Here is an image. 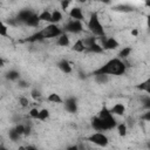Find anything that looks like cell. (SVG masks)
I'll use <instances>...</instances> for the list:
<instances>
[{
    "instance_id": "cell-1",
    "label": "cell",
    "mask_w": 150,
    "mask_h": 150,
    "mask_svg": "<svg viewBox=\"0 0 150 150\" xmlns=\"http://www.w3.org/2000/svg\"><path fill=\"white\" fill-rule=\"evenodd\" d=\"M127 67H128V66L125 64V62H124L123 60H120V59L115 57V59H110V60L107 61L103 66H101V67H98L97 69H95L93 74H94V75L102 74V75H108V76H110V75H116V76H118V75L125 74Z\"/></svg>"
},
{
    "instance_id": "cell-2",
    "label": "cell",
    "mask_w": 150,
    "mask_h": 150,
    "mask_svg": "<svg viewBox=\"0 0 150 150\" xmlns=\"http://www.w3.org/2000/svg\"><path fill=\"white\" fill-rule=\"evenodd\" d=\"M88 29L90 30V33L93 34V36L95 38H104L105 36V32H104V27L103 25L101 23V20L98 18V14L97 12H94L91 13L89 20H88Z\"/></svg>"
},
{
    "instance_id": "cell-3",
    "label": "cell",
    "mask_w": 150,
    "mask_h": 150,
    "mask_svg": "<svg viewBox=\"0 0 150 150\" xmlns=\"http://www.w3.org/2000/svg\"><path fill=\"white\" fill-rule=\"evenodd\" d=\"M97 117L102 120L105 131L111 130V129H114V128L117 125V123H116V120H115L114 115H111L110 110H109L107 107H102V108H101V110H100V112H98Z\"/></svg>"
},
{
    "instance_id": "cell-4",
    "label": "cell",
    "mask_w": 150,
    "mask_h": 150,
    "mask_svg": "<svg viewBox=\"0 0 150 150\" xmlns=\"http://www.w3.org/2000/svg\"><path fill=\"white\" fill-rule=\"evenodd\" d=\"M39 33L41 34L42 39L46 40V39H52V38H59L64 32L60 27H57V25L49 23L46 27H43L41 30H39Z\"/></svg>"
},
{
    "instance_id": "cell-5",
    "label": "cell",
    "mask_w": 150,
    "mask_h": 150,
    "mask_svg": "<svg viewBox=\"0 0 150 150\" xmlns=\"http://www.w3.org/2000/svg\"><path fill=\"white\" fill-rule=\"evenodd\" d=\"M87 141H89L90 143H93L97 146H101V148H105L109 144V139H108L107 135L103 134V132H98V131H95V132L90 134L87 137Z\"/></svg>"
},
{
    "instance_id": "cell-6",
    "label": "cell",
    "mask_w": 150,
    "mask_h": 150,
    "mask_svg": "<svg viewBox=\"0 0 150 150\" xmlns=\"http://www.w3.org/2000/svg\"><path fill=\"white\" fill-rule=\"evenodd\" d=\"M63 30L68 32V33H73V34H79V33L83 32V23L81 21H76V20L70 19L63 26Z\"/></svg>"
},
{
    "instance_id": "cell-7",
    "label": "cell",
    "mask_w": 150,
    "mask_h": 150,
    "mask_svg": "<svg viewBox=\"0 0 150 150\" xmlns=\"http://www.w3.org/2000/svg\"><path fill=\"white\" fill-rule=\"evenodd\" d=\"M103 48V50H115L120 47L118 41L115 38H101V43H100Z\"/></svg>"
},
{
    "instance_id": "cell-8",
    "label": "cell",
    "mask_w": 150,
    "mask_h": 150,
    "mask_svg": "<svg viewBox=\"0 0 150 150\" xmlns=\"http://www.w3.org/2000/svg\"><path fill=\"white\" fill-rule=\"evenodd\" d=\"M69 16H70L71 20H76V21H81V22L84 20V15H83L82 8L79 7V6H74V7L70 8Z\"/></svg>"
},
{
    "instance_id": "cell-9",
    "label": "cell",
    "mask_w": 150,
    "mask_h": 150,
    "mask_svg": "<svg viewBox=\"0 0 150 150\" xmlns=\"http://www.w3.org/2000/svg\"><path fill=\"white\" fill-rule=\"evenodd\" d=\"M34 14V12L32 11V9H28V8H25V9H21L19 13H18V15H16V18H15V20L19 22V23H26V21L32 16Z\"/></svg>"
},
{
    "instance_id": "cell-10",
    "label": "cell",
    "mask_w": 150,
    "mask_h": 150,
    "mask_svg": "<svg viewBox=\"0 0 150 150\" xmlns=\"http://www.w3.org/2000/svg\"><path fill=\"white\" fill-rule=\"evenodd\" d=\"M64 109L70 114L77 112V100L75 97H68L64 101Z\"/></svg>"
},
{
    "instance_id": "cell-11",
    "label": "cell",
    "mask_w": 150,
    "mask_h": 150,
    "mask_svg": "<svg viewBox=\"0 0 150 150\" xmlns=\"http://www.w3.org/2000/svg\"><path fill=\"white\" fill-rule=\"evenodd\" d=\"M109 110H110L111 115L122 116V115H124V112H125V105H124L123 103H115V104L112 105V108L109 109Z\"/></svg>"
},
{
    "instance_id": "cell-12",
    "label": "cell",
    "mask_w": 150,
    "mask_h": 150,
    "mask_svg": "<svg viewBox=\"0 0 150 150\" xmlns=\"http://www.w3.org/2000/svg\"><path fill=\"white\" fill-rule=\"evenodd\" d=\"M57 67H59V69L62 71V73H64V74H70L71 73V70H73V68H71V64L69 63V61H67V60H60L59 62H57Z\"/></svg>"
},
{
    "instance_id": "cell-13",
    "label": "cell",
    "mask_w": 150,
    "mask_h": 150,
    "mask_svg": "<svg viewBox=\"0 0 150 150\" xmlns=\"http://www.w3.org/2000/svg\"><path fill=\"white\" fill-rule=\"evenodd\" d=\"M91 127H93V129H94L95 131H98V132L105 131L102 120H101V118H98L97 116H95V117H93V118H91Z\"/></svg>"
},
{
    "instance_id": "cell-14",
    "label": "cell",
    "mask_w": 150,
    "mask_h": 150,
    "mask_svg": "<svg viewBox=\"0 0 150 150\" xmlns=\"http://www.w3.org/2000/svg\"><path fill=\"white\" fill-rule=\"evenodd\" d=\"M5 77H6V80L14 82V81L20 80V79H21V75H20V73H19L16 69H11V70H8V71L5 74Z\"/></svg>"
},
{
    "instance_id": "cell-15",
    "label": "cell",
    "mask_w": 150,
    "mask_h": 150,
    "mask_svg": "<svg viewBox=\"0 0 150 150\" xmlns=\"http://www.w3.org/2000/svg\"><path fill=\"white\" fill-rule=\"evenodd\" d=\"M69 43H70V40H69V36L66 33H62L56 40V45L60 46V47H68Z\"/></svg>"
},
{
    "instance_id": "cell-16",
    "label": "cell",
    "mask_w": 150,
    "mask_h": 150,
    "mask_svg": "<svg viewBox=\"0 0 150 150\" xmlns=\"http://www.w3.org/2000/svg\"><path fill=\"white\" fill-rule=\"evenodd\" d=\"M26 26H28V27H33V28H35V27H39V25H40V20H39V16H38V14L36 13H34L27 21H26V23H25Z\"/></svg>"
},
{
    "instance_id": "cell-17",
    "label": "cell",
    "mask_w": 150,
    "mask_h": 150,
    "mask_svg": "<svg viewBox=\"0 0 150 150\" xmlns=\"http://www.w3.org/2000/svg\"><path fill=\"white\" fill-rule=\"evenodd\" d=\"M71 49H73L74 52H76V53H83V52H86V47H84L83 40H82V39L76 40V41L74 42V45H73Z\"/></svg>"
},
{
    "instance_id": "cell-18",
    "label": "cell",
    "mask_w": 150,
    "mask_h": 150,
    "mask_svg": "<svg viewBox=\"0 0 150 150\" xmlns=\"http://www.w3.org/2000/svg\"><path fill=\"white\" fill-rule=\"evenodd\" d=\"M38 16H39L40 22L43 21V22H49L50 23V21H52V12H49L48 9L42 11L40 14H38Z\"/></svg>"
},
{
    "instance_id": "cell-19",
    "label": "cell",
    "mask_w": 150,
    "mask_h": 150,
    "mask_svg": "<svg viewBox=\"0 0 150 150\" xmlns=\"http://www.w3.org/2000/svg\"><path fill=\"white\" fill-rule=\"evenodd\" d=\"M86 52H89V53H94V54H101V53H103L104 50H103L102 46H101L98 42H95L94 45H91L90 47H88V48L86 49Z\"/></svg>"
},
{
    "instance_id": "cell-20",
    "label": "cell",
    "mask_w": 150,
    "mask_h": 150,
    "mask_svg": "<svg viewBox=\"0 0 150 150\" xmlns=\"http://www.w3.org/2000/svg\"><path fill=\"white\" fill-rule=\"evenodd\" d=\"M131 52H132V48H131V47H124V48H122V49L120 50V53H118V57H117V59L124 61L125 59H128V57L130 56Z\"/></svg>"
},
{
    "instance_id": "cell-21",
    "label": "cell",
    "mask_w": 150,
    "mask_h": 150,
    "mask_svg": "<svg viewBox=\"0 0 150 150\" xmlns=\"http://www.w3.org/2000/svg\"><path fill=\"white\" fill-rule=\"evenodd\" d=\"M62 19H63V16H62V13H61L60 11L55 9V11H53V12H52V21H50V23L56 25V23L61 22V21H62Z\"/></svg>"
},
{
    "instance_id": "cell-22",
    "label": "cell",
    "mask_w": 150,
    "mask_h": 150,
    "mask_svg": "<svg viewBox=\"0 0 150 150\" xmlns=\"http://www.w3.org/2000/svg\"><path fill=\"white\" fill-rule=\"evenodd\" d=\"M47 101L50 102V103H56V104L62 103V98H61V96H60L59 94H56V93H52V94H49V95L47 96Z\"/></svg>"
},
{
    "instance_id": "cell-23",
    "label": "cell",
    "mask_w": 150,
    "mask_h": 150,
    "mask_svg": "<svg viewBox=\"0 0 150 150\" xmlns=\"http://www.w3.org/2000/svg\"><path fill=\"white\" fill-rule=\"evenodd\" d=\"M94 79L96 81L97 84H105L109 82V76L108 75H102V74H97L94 75Z\"/></svg>"
},
{
    "instance_id": "cell-24",
    "label": "cell",
    "mask_w": 150,
    "mask_h": 150,
    "mask_svg": "<svg viewBox=\"0 0 150 150\" xmlns=\"http://www.w3.org/2000/svg\"><path fill=\"white\" fill-rule=\"evenodd\" d=\"M116 128H117V132H118V135H120L121 137L127 136L128 127H127V124H125V123H120V124H117V125H116Z\"/></svg>"
},
{
    "instance_id": "cell-25",
    "label": "cell",
    "mask_w": 150,
    "mask_h": 150,
    "mask_svg": "<svg viewBox=\"0 0 150 150\" xmlns=\"http://www.w3.org/2000/svg\"><path fill=\"white\" fill-rule=\"evenodd\" d=\"M49 118V110L43 108V109H40L39 110V117L38 120L39 121H47Z\"/></svg>"
},
{
    "instance_id": "cell-26",
    "label": "cell",
    "mask_w": 150,
    "mask_h": 150,
    "mask_svg": "<svg viewBox=\"0 0 150 150\" xmlns=\"http://www.w3.org/2000/svg\"><path fill=\"white\" fill-rule=\"evenodd\" d=\"M83 40V43H84V47H86V49L88 48V47H90L91 45H94L95 42H97V38H95V36H87V38H84V39H82Z\"/></svg>"
},
{
    "instance_id": "cell-27",
    "label": "cell",
    "mask_w": 150,
    "mask_h": 150,
    "mask_svg": "<svg viewBox=\"0 0 150 150\" xmlns=\"http://www.w3.org/2000/svg\"><path fill=\"white\" fill-rule=\"evenodd\" d=\"M8 137H9V139L12 141V142H19L20 141V138H21V136L15 131V129L13 128V129H11L9 131H8Z\"/></svg>"
},
{
    "instance_id": "cell-28",
    "label": "cell",
    "mask_w": 150,
    "mask_h": 150,
    "mask_svg": "<svg viewBox=\"0 0 150 150\" xmlns=\"http://www.w3.org/2000/svg\"><path fill=\"white\" fill-rule=\"evenodd\" d=\"M137 88L139 90H144L146 93H150V80H146V81L142 82L139 86H137Z\"/></svg>"
},
{
    "instance_id": "cell-29",
    "label": "cell",
    "mask_w": 150,
    "mask_h": 150,
    "mask_svg": "<svg viewBox=\"0 0 150 150\" xmlns=\"http://www.w3.org/2000/svg\"><path fill=\"white\" fill-rule=\"evenodd\" d=\"M0 36L8 38V27H7V25H5L1 21H0Z\"/></svg>"
},
{
    "instance_id": "cell-30",
    "label": "cell",
    "mask_w": 150,
    "mask_h": 150,
    "mask_svg": "<svg viewBox=\"0 0 150 150\" xmlns=\"http://www.w3.org/2000/svg\"><path fill=\"white\" fill-rule=\"evenodd\" d=\"M28 115L30 116V118L38 120V117H39V109L38 108H30L29 111H28Z\"/></svg>"
},
{
    "instance_id": "cell-31",
    "label": "cell",
    "mask_w": 150,
    "mask_h": 150,
    "mask_svg": "<svg viewBox=\"0 0 150 150\" xmlns=\"http://www.w3.org/2000/svg\"><path fill=\"white\" fill-rule=\"evenodd\" d=\"M14 129H15V131H16L20 136H23V132H25V124H23V123L16 124V125L14 127Z\"/></svg>"
},
{
    "instance_id": "cell-32",
    "label": "cell",
    "mask_w": 150,
    "mask_h": 150,
    "mask_svg": "<svg viewBox=\"0 0 150 150\" xmlns=\"http://www.w3.org/2000/svg\"><path fill=\"white\" fill-rule=\"evenodd\" d=\"M19 104H20L22 108H27V107L29 105V101H28V98H27V97L21 96V97L19 98Z\"/></svg>"
},
{
    "instance_id": "cell-33",
    "label": "cell",
    "mask_w": 150,
    "mask_h": 150,
    "mask_svg": "<svg viewBox=\"0 0 150 150\" xmlns=\"http://www.w3.org/2000/svg\"><path fill=\"white\" fill-rule=\"evenodd\" d=\"M116 11H120V12H131L132 11V7L131 6H128V5H121V6L116 7Z\"/></svg>"
},
{
    "instance_id": "cell-34",
    "label": "cell",
    "mask_w": 150,
    "mask_h": 150,
    "mask_svg": "<svg viewBox=\"0 0 150 150\" xmlns=\"http://www.w3.org/2000/svg\"><path fill=\"white\" fill-rule=\"evenodd\" d=\"M16 82H18V87H19V88L26 89V88H28V87H29V82H27L26 80H22V79H20V80H18Z\"/></svg>"
},
{
    "instance_id": "cell-35",
    "label": "cell",
    "mask_w": 150,
    "mask_h": 150,
    "mask_svg": "<svg viewBox=\"0 0 150 150\" xmlns=\"http://www.w3.org/2000/svg\"><path fill=\"white\" fill-rule=\"evenodd\" d=\"M30 96H32V98L33 100H39L40 97H41V93L38 90V89H32V91H30Z\"/></svg>"
},
{
    "instance_id": "cell-36",
    "label": "cell",
    "mask_w": 150,
    "mask_h": 150,
    "mask_svg": "<svg viewBox=\"0 0 150 150\" xmlns=\"http://www.w3.org/2000/svg\"><path fill=\"white\" fill-rule=\"evenodd\" d=\"M60 5H61V8L66 11V9L69 7V5H70V1H68V0H67V1H66V0H62V1L60 2Z\"/></svg>"
},
{
    "instance_id": "cell-37",
    "label": "cell",
    "mask_w": 150,
    "mask_h": 150,
    "mask_svg": "<svg viewBox=\"0 0 150 150\" xmlns=\"http://www.w3.org/2000/svg\"><path fill=\"white\" fill-rule=\"evenodd\" d=\"M30 132H32V127L28 125V124H25V132H23V136H28V135H30Z\"/></svg>"
},
{
    "instance_id": "cell-38",
    "label": "cell",
    "mask_w": 150,
    "mask_h": 150,
    "mask_svg": "<svg viewBox=\"0 0 150 150\" xmlns=\"http://www.w3.org/2000/svg\"><path fill=\"white\" fill-rule=\"evenodd\" d=\"M141 118H142L143 121L149 122V121H150V110H148V111H146L144 115H142V116H141Z\"/></svg>"
},
{
    "instance_id": "cell-39",
    "label": "cell",
    "mask_w": 150,
    "mask_h": 150,
    "mask_svg": "<svg viewBox=\"0 0 150 150\" xmlns=\"http://www.w3.org/2000/svg\"><path fill=\"white\" fill-rule=\"evenodd\" d=\"M66 150H80V146H79L77 144H73V145L67 146V149H66Z\"/></svg>"
},
{
    "instance_id": "cell-40",
    "label": "cell",
    "mask_w": 150,
    "mask_h": 150,
    "mask_svg": "<svg viewBox=\"0 0 150 150\" xmlns=\"http://www.w3.org/2000/svg\"><path fill=\"white\" fill-rule=\"evenodd\" d=\"M25 148H26V150H38V148L35 145H33V144H28Z\"/></svg>"
},
{
    "instance_id": "cell-41",
    "label": "cell",
    "mask_w": 150,
    "mask_h": 150,
    "mask_svg": "<svg viewBox=\"0 0 150 150\" xmlns=\"http://www.w3.org/2000/svg\"><path fill=\"white\" fill-rule=\"evenodd\" d=\"M4 67H5V61H4L2 57H0V69L4 68Z\"/></svg>"
},
{
    "instance_id": "cell-42",
    "label": "cell",
    "mask_w": 150,
    "mask_h": 150,
    "mask_svg": "<svg viewBox=\"0 0 150 150\" xmlns=\"http://www.w3.org/2000/svg\"><path fill=\"white\" fill-rule=\"evenodd\" d=\"M131 35L137 36V35H138V30H137V29H132V30H131Z\"/></svg>"
},
{
    "instance_id": "cell-43",
    "label": "cell",
    "mask_w": 150,
    "mask_h": 150,
    "mask_svg": "<svg viewBox=\"0 0 150 150\" xmlns=\"http://www.w3.org/2000/svg\"><path fill=\"white\" fill-rule=\"evenodd\" d=\"M18 150H26V148H25L23 145H20V146L18 148Z\"/></svg>"
},
{
    "instance_id": "cell-44",
    "label": "cell",
    "mask_w": 150,
    "mask_h": 150,
    "mask_svg": "<svg viewBox=\"0 0 150 150\" xmlns=\"http://www.w3.org/2000/svg\"><path fill=\"white\" fill-rule=\"evenodd\" d=\"M0 150H8L6 146H4V145H0Z\"/></svg>"
},
{
    "instance_id": "cell-45",
    "label": "cell",
    "mask_w": 150,
    "mask_h": 150,
    "mask_svg": "<svg viewBox=\"0 0 150 150\" xmlns=\"http://www.w3.org/2000/svg\"><path fill=\"white\" fill-rule=\"evenodd\" d=\"M0 102H1V98H0Z\"/></svg>"
}]
</instances>
